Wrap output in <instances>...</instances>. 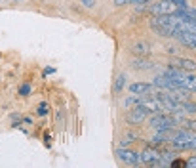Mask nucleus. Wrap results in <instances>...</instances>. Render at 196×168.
Returning a JSON list of instances; mask_svg holds the SVG:
<instances>
[{
    "label": "nucleus",
    "instance_id": "1",
    "mask_svg": "<svg viewBox=\"0 0 196 168\" xmlns=\"http://www.w3.org/2000/svg\"><path fill=\"white\" fill-rule=\"evenodd\" d=\"M183 8L179 4H175L173 0H162L156 6H152V14L154 15H173L177 12H181Z\"/></svg>",
    "mask_w": 196,
    "mask_h": 168
},
{
    "label": "nucleus",
    "instance_id": "2",
    "mask_svg": "<svg viewBox=\"0 0 196 168\" xmlns=\"http://www.w3.org/2000/svg\"><path fill=\"white\" fill-rule=\"evenodd\" d=\"M147 115H149V111H147L143 105H135V107H132V109L128 111L126 121H128L130 124H141V122L147 121Z\"/></svg>",
    "mask_w": 196,
    "mask_h": 168
},
{
    "label": "nucleus",
    "instance_id": "3",
    "mask_svg": "<svg viewBox=\"0 0 196 168\" xmlns=\"http://www.w3.org/2000/svg\"><path fill=\"white\" fill-rule=\"evenodd\" d=\"M116 155H118V159H120L122 162H128V164H132V166H137V164H141L139 153H135V151H132V149L118 147V149H116Z\"/></svg>",
    "mask_w": 196,
    "mask_h": 168
},
{
    "label": "nucleus",
    "instance_id": "4",
    "mask_svg": "<svg viewBox=\"0 0 196 168\" xmlns=\"http://www.w3.org/2000/svg\"><path fill=\"white\" fill-rule=\"evenodd\" d=\"M173 36H175L181 44H185L187 48L196 50V33H192V31H175Z\"/></svg>",
    "mask_w": 196,
    "mask_h": 168
},
{
    "label": "nucleus",
    "instance_id": "5",
    "mask_svg": "<svg viewBox=\"0 0 196 168\" xmlns=\"http://www.w3.org/2000/svg\"><path fill=\"white\" fill-rule=\"evenodd\" d=\"M139 159H141V164H149V166H152L158 159H160V153H158V149H154V147H147L143 153H139Z\"/></svg>",
    "mask_w": 196,
    "mask_h": 168
},
{
    "label": "nucleus",
    "instance_id": "6",
    "mask_svg": "<svg viewBox=\"0 0 196 168\" xmlns=\"http://www.w3.org/2000/svg\"><path fill=\"white\" fill-rule=\"evenodd\" d=\"M139 105H143L149 113H162V111H164L162 103H160L158 100H151V98H141V100H139Z\"/></svg>",
    "mask_w": 196,
    "mask_h": 168
},
{
    "label": "nucleus",
    "instance_id": "7",
    "mask_svg": "<svg viewBox=\"0 0 196 168\" xmlns=\"http://www.w3.org/2000/svg\"><path fill=\"white\" fill-rule=\"evenodd\" d=\"M171 65H175V67L187 71V73H194V71H196V61L194 59H187V57H175L173 61H171Z\"/></svg>",
    "mask_w": 196,
    "mask_h": 168
},
{
    "label": "nucleus",
    "instance_id": "8",
    "mask_svg": "<svg viewBox=\"0 0 196 168\" xmlns=\"http://www.w3.org/2000/svg\"><path fill=\"white\" fill-rule=\"evenodd\" d=\"M152 92V84H147V82H135L130 86V94L135 95H149Z\"/></svg>",
    "mask_w": 196,
    "mask_h": 168
},
{
    "label": "nucleus",
    "instance_id": "9",
    "mask_svg": "<svg viewBox=\"0 0 196 168\" xmlns=\"http://www.w3.org/2000/svg\"><path fill=\"white\" fill-rule=\"evenodd\" d=\"M151 50H152V48H151L149 42H137V44L132 46V54H135L137 57H145V56H149Z\"/></svg>",
    "mask_w": 196,
    "mask_h": 168
},
{
    "label": "nucleus",
    "instance_id": "10",
    "mask_svg": "<svg viewBox=\"0 0 196 168\" xmlns=\"http://www.w3.org/2000/svg\"><path fill=\"white\" fill-rule=\"evenodd\" d=\"M132 67L137 69V71H149V69L154 67V63H152L151 59H147V56H145V57H137V59H133V61H132Z\"/></svg>",
    "mask_w": 196,
    "mask_h": 168
},
{
    "label": "nucleus",
    "instance_id": "11",
    "mask_svg": "<svg viewBox=\"0 0 196 168\" xmlns=\"http://www.w3.org/2000/svg\"><path fill=\"white\" fill-rule=\"evenodd\" d=\"M151 27L156 31V35H160V36H173L175 35V31L173 29H169V27H166V25H160V23H156V21H152L151 19Z\"/></svg>",
    "mask_w": 196,
    "mask_h": 168
},
{
    "label": "nucleus",
    "instance_id": "12",
    "mask_svg": "<svg viewBox=\"0 0 196 168\" xmlns=\"http://www.w3.org/2000/svg\"><path fill=\"white\" fill-rule=\"evenodd\" d=\"M124 86H126V75H118V77L114 79L112 92H114V94H120L122 90H124Z\"/></svg>",
    "mask_w": 196,
    "mask_h": 168
},
{
    "label": "nucleus",
    "instance_id": "13",
    "mask_svg": "<svg viewBox=\"0 0 196 168\" xmlns=\"http://www.w3.org/2000/svg\"><path fill=\"white\" fill-rule=\"evenodd\" d=\"M139 100H141V98H139V95H135V94H132V95H130V98H126V100H124V107H126V109H132V107H135V105H139Z\"/></svg>",
    "mask_w": 196,
    "mask_h": 168
},
{
    "label": "nucleus",
    "instance_id": "14",
    "mask_svg": "<svg viewBox=\"0 0 196 168\" xmlns=\"http://www.w3.org/2000/svg\"><path fill=\"white\" fill-rule=\"evenodd\" d=\"M179 109L183 113H196V103H190V100H188V101L179 103Z\"/></svg>",
    "mask_w": 196,
    "mask_h": 168
},
{
    "label": "nucleus",
    "instance_id": "15",
    "mask_svg": "<svg viewBox=\"0 0 196 168\" xmlns=\"http://www.w3.org/2000/svg\"><path fill=\"white\" fill-rule=\"evenodd\" d=\"M36 113H38L40 117H44V115H48V113H50V105H48L46 101H42V103L38 105V109H36Z\"/></svg>",
    "mask_w": 196,
    "mask_h": 168
},
{
    "label": "nucleus",
    "instance_id": "16",
    "mask_svg": "<svg viewBox=\"0 0 196 168\" xmlns=\"http://www.w3.org/2000/svg\"><path fill=\"white\" fill-rule=\"evenodd\" d=\"M183 126L190 132H196V121H183Z\"/></svg>",
    "mask_w": 196,
    "mask_h": 168
},
{
    "label": "nucleus",
    "instance_id": "17",
    "mask_svg": "<svg viewBox=\"0 0 196 168\" xmlns=\"http://www.w3.org/2000/svg\"><path fill=\"white\" fill-rule=\"evenodd\" d=\"M19 94H21V95H29V94H31V84H21Z\"/></svg>",
    "mask_w": 196,
    "mask_h": 168
},
{
    "label": "nucleus",
    "instance_id": "18",
    "mask_svg": "<svg viewBox=\"0 0 196 168\" xmlns=\"http://www.w3.org/2000/svg\"><path fill=\"white\" fill-rule=\"evenodd\" d=\"M169 166H187V160H181V159H173L169 162Z\"/></svg>",
    "mask_w": 196,
    "mask_h": 168
},
{
    "label": "nucleus",
    "instance_id": "19",
    "mask_svg": "<svg viewBox=\"0 0 196 168\" xmlns=\"http://www.w3.org/2000/svg\"><path fill=\"white\" fill-rule=\"evenodd\" d=\"M95 2H97V0H82V4H84L86 8H93V6H95Z\"/></svg>",
    "mask_w": 196,
    "mask_h": 168
},
{
    "label": "nucleus",
    "instance_id": "20",
    "mask_svg": "<svg viewBox=\"0 0 196 168\" xmlns=\"http://www.w3.org/2000/svg\"><path fill=\"white\" fill-rule=\"evenodd\" d=\"M187 166H190V168H196V155H194V157H190V159L187 160Z\"/></svg>",
    "mask_w": 196,
    "mask_h": 168
},
{
    "label": "nucleus",
    "instance_id": "21",
    "mask_svg": "<svg viewBox=\"0 0 196 168\" xmlns=\"http://www.w3.org/2000/svg\"><path fill=\"white\" fill-rule=\"evenodd\" d=\"M130 2H135V0H114L116 6H124V4H130Z\"/></svg>",
    "mask_w": 196,
    "mask_h": 168
},
{
    "label": "nucleus",
    "instance_id": "22",
    "mask_svg": "<svg viewBox=\"0 0 196 168\" xmlns=\"http://www.w3.org/2000/svg\"><path fill=\"white\" fill-rule=\"evenodd\" d=\"M52 73H55V69H54V67H48V69H44V73H42V75L46 77V75H52Z\"/></svg>",
    "mask_w": 196,
    "mask_h": 168
},
{
    "label": "nucleus",
    "instance_id": "23",
    "mask_svg": "<svg viewBox=\"0 0 196 168\" xmlns=\"http://www.w3.org/2000/svg\"><path fill=\"white\" fill-rule=\"evenodd\" d=\"M168 52L175 56V54H177V48H175V46H169V48H168Z\"/></svg>",
    "mask_w": 196,
    "mask_h": 168
}]
</instances>
